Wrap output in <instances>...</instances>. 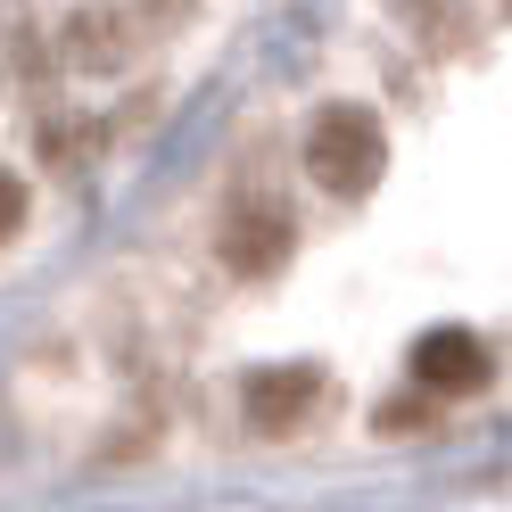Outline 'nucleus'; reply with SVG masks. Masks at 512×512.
<instances>
[{
	"instance_id": "1",
	"label": "nucleus",
	"mask_w": 512,
	"mask_h": 512,
	"mask_svg": "<svg viewBox=\"0 0 512 512\" xmlns=\"http://www.w3.org/2000/svg\"><path fill=\"white\" fill-rule=\"evenodd\" d=\"M380 166H389V141H380V124L364 108H323L306 133V174L331 190V199H356V190L380 182Z\"/></svg>"
},
{
	"instance_id": "2",
	"label": "nucleus",
	"mask_w": 512,
	"mask_h": 512,
	"mask_svg": "<svg viewBox=\"0 0 512 512\" xmlns=\"http://www.w3.org/2000/svg\"><path fill=\"white\" fill-rule=\"evenodd\" d=\"M298 248V232H290V215H281V207H232V215H223V265H232V273H273L281 265V256H290Z\"/></svg>"
},
{
	"instance_id": "3",
	"label": "nucleus",
	"mask_w": 512,
	"mask_h": 512,
	"mask_svg": "<svg viewBox=\"0 0 512 512\" xmlns=\"http://www.w3.org/2000/svg\"><path fill=\"white\" fill-rule=\"evenodd\" d=\"M413 380H422V389H438V397H463V389H479V380H488V347H479L471 331H430L422 347H413Z\"/></svg>"
},
{
	"instance_id": "4",
	"label": "nucleus",
	"mask_w": 512,
	"mask_h": 512,
	"mask_svg": "<svg viewBox=\"0 0 512 512\" xmlns=\"http://www.w3.org/2000/svg\"><path fill=\"white\" fill-rule=\"evenodd\" d=\"M306 405H314V372H306V364H290V372H256V380H248V422L265 430V438L298 430Z\"/></svg>"
},
{
	"instance_id": "5",
	"label": "nucleus",
	"mask_w": 512,
	"mask_h": 512,
	"mask_svg": "<svg viewBox=\"0 0 512 512\" xmlns=\"http://www.w3.org/2000/svg\"><path fill=\"white\" fill-rule=\"evenodd\" d=\"M17 215H25V190H17V174H0V240L17 232Z\"/></svg>"
}]
</instances>
